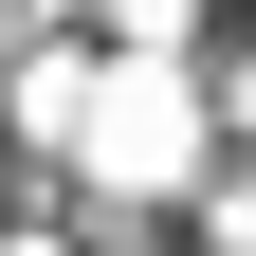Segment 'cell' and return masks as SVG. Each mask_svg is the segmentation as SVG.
Segmentation results:
<instances>
[{"instance_id":"7a4b0ae2","label":"cell","mask_w":256,"mask_h":256,"mask_svg":"<svg viewBox=\"0 0 256 256\" xmlns=\"http://www.w3.org/2000/svg\"><path fill=\"white\" fill-rule=\"evenodd\" d=\"M128 18V55H183V18H202V0H110Z\"/></svg>"},{"instance_id":"3957f363","label":"cell","mask_w":256,"mask_h":256,"mask_svg":"<svg viewBox=\"0 0 256 256\" xmlns=\"http://www.w3.org/2000/svg\"><path fill=\"white\" fill-rule=\"evenodd\" d=\"M37 18H74V0H0V37H37Z\"/></svg>"},{"instance_id":"6da1fadb","label":"cell","mask_w":256,"mask_h":256,"mask_svg":"<svg viewBox=\"0 0 256 256\" xmlns=\"http://www.w3.org/2000/svg\"><path fill=\"white\" fill-rule=\"evenodd\" d=\"M183 146H202V110H183V74L165 55H128V74H92V128H74V183L92 202H183Z\"/></svg>"}]
</instances>
